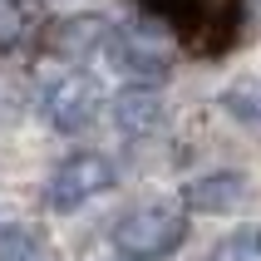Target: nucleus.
Segmentation results:
<instances>
[{"label":"nucleus","mask_w":261,"mask_h":261,"mask_svg":"<svg viewBox=\"0 0 261 261\" xmlns=\"http://www.w3.org/2000/svg\"><path fill=\"white\" fill-rule=\"evenodd\" d=\"M182 242H188V212L177 202H168V197L133 207V212H123L114 222V247L128 261H163Z\"/></svg>","instance_id":"nucleus-1"},{"label":"nucleus","mask_w":261,"mask_h":261,"mask_svg":"<svg viewBox=\"0 0 261 261\" xmlns=\"http://www.w3.org/2000/svg\"><path fill=\"white\" fill-rule=\"evenodd\" d=\"M143 5L202 55H222L237 40V25H242L237 0H143Z\"/></svg>","instance_id":"nucleus-2"},{"label":"nucleus","mask_w":261,"mask_h":261,"mask_svg":"<svg viewBox=\"0 0 261 261\" xmlns=\"http://www.w3.org/2000/svg\"><path fill=\"white\" fill-rule=\"evenodd\" d=\"M114 177L118 173H114V163L103 158V153H74V158H64L55 168V177H49V207H55V212H74L79 202L109 192Z\"/></svg>","instance_id":"nucleus-3"},{"label":"nucleus","mask_w":261,"mask_h":261,"mask_svg":"<svg viewBox=\"0 0 261 261\" xmlns=\"http://www.w3.org/2000/svg\"><path fill=\"white\" fill-rule=\"evenodd\" d=\"M103 109V89L89 79V74H59V79H49V89H44V114H49V123H55L59 133H79L89 128L94 118H99Z\"/></svg>","instance_id":"nucleus-4"},{"label":"nucleus","mask_w":261,"mask_h":261,"mask_svg":"<svg viewBox=\"0 0 261 261\" xmlns=\"http://www.w3.org/2000/svg\"><path fill=\"white\" fill-rule=\"evenodd\" d=\"M109 40V55L123 74H138V79H163L173 69V49L143 25H123L118 35H103Z\"/></svg>","instance_id":"nucleus-5"},{"label":"nucleus","mask_w":261,"mask_h":261,"mask_svg":"<svg viewBox=\"0 0 261 261\" xmlns=\"http://www.w3.org/2000/svg\"><path fill=\"white\" fill-rule=\"evenodd\" d=\"M103 35H109V25H103L99 15H64V20H49L44 25V35H40V49L49 59H84V55H94L103 44Z\"/></svg>","instance_id":"nucleus-6"},{"label":"nucleus","mask_w":261,"mask_h":261,"mask_svg":"<svg viewBox=\"0 0 261 261\" xmlns=\"http://www.w3.org/2000/svg\"><path fill=\"white\" fill-rule=\"evenodd\" d=\"M182 202H188L192 212H232V207L242 202V177L237 173H207V177H197V182H188Z\"/></svg>","instance_id":"nucleus-7"},{"label":"nucleus","mask_w":261,"mask_h":261,"mask_svg":"<svg viewBox=\"0 0 261 261\" xmlns=\"http://www.w3.org/2000/svg\"><path fill=\"white\" fill-rule=\"evenodd\" d=\"M114 123L123 133H153L163 123V99L153 89H123L114 99Z\"/></svg>","instance_id":"nucleus-8"},{"label":"nucleus","mask_w":261,"mask_h":261,"mask_svg":"<svg viewBox=\"0 0 261 261\" xmlns=\"http://www.w3.org/2000/svg\"><path fill=\"white\" fill-rule=\"evenodd\" d=\"M0 261H55L30 227H0Z\"/></svg>","instance_id":"nucleus-9"},{"label":"nucleus","mask_w":261,"mask_h":261,"mask_svg":"<svg viewBox=\"0 0 261 261\" xmlns=\"http://www.w3.org/2000/svg\"><path fill=\"white\" fill-rule=\"evenodd\" d=\"M212 261H261V227H247V232L217 242Z\"/></svg>","instance_id":"nucleus-10"},{"label":"nucleus","mask_w":261,"mask_h":261,"mask_svg":"<svg viewBox=\"0 0 261 261\" xmlns=\"http://www.w3.org/2000/svg\"><path fill=\"white\" fill-rule=\"evenodd\" d=\"M20 35H25V15H20V5H15V0H0V49H10Z\"/></svg>","instance_id":"nucleus-11"}]
</instances>
